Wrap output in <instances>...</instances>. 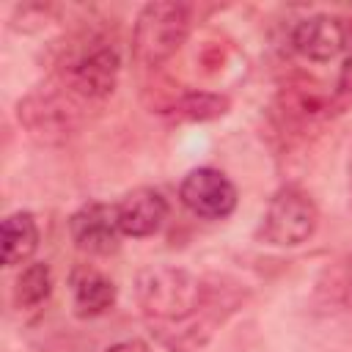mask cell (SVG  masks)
Segmentation results:
<instances>
[{
    "label": "cell",
    "instance_id": "cell-1",
    "mask_svg": "<svg viewBox=\"0 0 352 352\" xmlns=\"http://www.w3.org/2000/svg\"><path fill=\"white\" fill-rule=\"evenodd\" d=\"M138 302L146 319L157 327L160 338L173 349L198 346L206 338V327L195 322L209 308L206 283L184 267L154 264L138 272L135 280Z\"/></svg>",
    "mask_w": 352,
    "mask_h": 352
},
{
    "label": "cell",
    "instance_id": "cell-2",
    "mask_svg": "<svg viewBox=\"0 0 352 352\" xmlns=\"http://www.w3.org/2000/svg\"><path fill=\"white\" fill-rule=\"evenodd\" d=\"M190 33V8L184 3H148L135 22L132 52L143 66L168 60Z\"/></svg>",
    "mask_w": 352,
    "mask_h": 352
},
{
    "label": "cell",
    "instance_id": "cell-3",
    "mask_svg": "<svg viewBox=\"0 0 352 352\" xmlns=\"http://www.w3.org/2000/svg\"><path fill=\"white\" fill-rule=\"evenodd\" d=\"M316 223H319V209L314 198L302 187L286 184L270 198L258 236L275 248H297L314 236Z\"/></svg>",
    "mask_w": 352,
    "mask_h": 352
},
{
    "label": "cell",
    "instance_id": "cell-4",
    "mask_svg": "<svg viewBox=\"0 0 352 352\" xmlns=\"http://www.w3.org/2000/svg\"><path fill=\"white\" fill-rule=\"evenodd\" d=\"M118 52L113 47H96L85 55H80L77 60H72L58 82L80 102V104H88V102H99L104 96L113 94L116 88V80H118Z\"/></svg>",
    "mask_w": 352,
    "mask_h": 352
},
{
    "label": "cell",
    "instance_id": "cell-5",
    "mask_svg": "<svg viewBox=\"0 0 352 352\" xmlns=\"http://www.w3.org/2000/svg\"><path fill=\"white\" fill-rule=\"evenodd\" d=\"M80 107L82 104L58 82L55 88L38 91V94L28 96L25 102H19V121H25L30 135H36L41 140H52V138H63L74 129Z\"/></svg>",
    "mask_w": 352,
    "mask_h": 352
},
{
    "label": "cell",
    "instance_id": "cell-6",
    "mask_svg": "<svg viewBox=\"0 0 352 352\" xmlns=\"http://www.w3.org/2000/svg\"><path fill=\"white\" fill-rule=\"evenodd\" d=\"M179 198L192 214L206 220H223L236 206V187L217 168H195L182 179Z\"/></svg>",
    "mask_w": 352,
    "mask_h": 352
},
{
    "label": "cell",
    "instance_id": "cell-7",
    "mask_svg": "<svg viewBox=\"0 0 352 352\" xmlns=\"http://www.w3.org/2000/svg\"><path fill=\"white\" fill-rule=\"evenodd\" d=\"M69 234L82 253H91V256L116 253L118 239H121L116 206L102 204V201H91V204L80 206L69 220Z\"/></svg>",
    "mask_w": 352,
    "mask_h": 352
},
{
    "label": "cell",
    "instance_id": "cell-8",
    "mask_svg": "<svg viewBox=\"0 0 352 352\" xmlns=\"http://www.w3.org/2000/svg\"><path fill=\"white\" fill-rule=\"evenodd\" d=\"M116 212L124 236H151L168 217V201L154 187H138L116 204Z\"/></svg>",
    "mask_w": 352,
    "mask_h": 352
},
{
    "label": "cell",
    "instance_id": "cell-9",
    "mask_svg": "<svg viewBox=\"0 0 352 352\" xmlns=\"http://www.w3.org/2000/svg\"><path fill=\"white\" fill-rule=\"evenodd\" d=\"M292 44L294 50L316 63L333 60L344 47H346V30L341 25L338 16L330 14H314L308 19H302L294 33H292Z\"/></svg>",
    "mask_w": 352,
    "mask_h": 352
},
{
    "label": "cell",
    "instance_id": "cell-10",
    "mask_svg": "<svg viewBox=\"0 0 352 352\" xmlns=\"http://www.w3.org/2000/svg\"><path fill=\"white\" fill-rule=\"evenodd\" d=\"M69 286H72L74 314L82 316V319L102 316L116 302V283L107 275H102L99 270L88 267V264H80V267L72 270Z\"/></svg>",
    "mask_w": 352,
    "mask_h": 352
},
{
    "label": "cell",
    "instance_id": "cell-11",
    "mask_svg": "<svg viewBox=\"0 0 352 352\" xmlns=\"http://www.w3.org/2000/svg\"><path fill=\"white\" fill-rule=\"evenodd\" d=\"M38 248V226L30 212H14L3 220V264L19 267Z\"/></svg>",
    "mask_w": 352,
    "mask_h": 352
},
{
    "label": "cell",
    "instance_id": "cell-12",
    "mask_svg": "<svg viewBox=\"0 0 352 352\" xmlns=\"http://www.w3.org/2000/svg\"><path fill=\"white\" fill-rule=\"evenodd\" d=\"M52 294V272L44 261L28 264L14 283V305L19 311L41 308Z\"/></svg>",
    "mask_w": 352,
    "mask_h": 352
},
{
    "label": "cell",
    "instance_id": "cell-13",
    "mask_svg": "<svg viewBox=\"0 0 352 352\" xmlns=\"http://www.w3.org/2000/svg\"><path fill=\"white\" fill-rule=\"evenodd\" d=\"M173 110L179 118H187V121H209V118H217L228 110V99L217 96V94L195 91V94H187Z\"/></svg>",
    "mask_w": 352,
    "mask_h": 352
},
{
    "label": "cell",
    "instance_id": "cell-14",
    "mask_svg": "<svg viewBox=\"0 0 352 352\" xmlns=\"http://www.w3.org/2000/svg\"><path fill=\"white\" fill-rule=\"evenodd\" d=\"M338 297L344 300V305L352 308V256L344 261L341 267V278H338Z\"/></svg>",
    "mask_w": 352,
    "mask_h": 352
},
{
    "label": "cell",
    "instance_id": "cell-15",
    "mask_svg": "<svg viewBox=\"0 0 352 352\" xmlns=\"http://www.w3.org/2000/svg\"><path fill=\"white\" fill-rule=\"evenodd\" d=\"M104 352H151V349H148V344L140 341V338H126V341H118V344L107 346Z\"/></svg>",
    "mask_w": 352,
    "mask_h": 352
},
{
    "label": "cell",
    "instance_id": "cell-16",
    "mask_svg": "<svg viewBox=\"0 0 352 352\" xmlns=\"http://www.w3.org/2000/svg\"><path fill=\"white\" fill-rule=\"evenodd\" d=\"M349 195H352V154H349Z\"/></svg>",
    "mask_w": 352,
    "mask_h": 352
},
{
    "label": "cell",
    "instance_id": "cell-17",
    "mask_svg": "<svg viewBox=\"0 0 352 352\" xmlns=\"http://www.w3.org/2000/svg\"><path fill=\"white\" fill-rule=\"evenodd\" d=\"M346 66H349V72H352V58H349V63H346Z\"/></svg>",
    "mask_w": 352,
    "mask_h": 352
}]
</instances>
